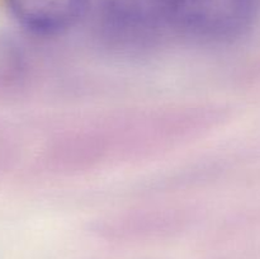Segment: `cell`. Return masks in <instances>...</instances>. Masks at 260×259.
I'll use <instances>...</instances> for the list:
<instances>
[{"instance_id":"obj_1","label":"cell","mask_w":260,"mask_h":259,"mask_svg":"<svg viewBox=\"0 0 260 259\" xmlns=\"http://www.w3.org/2000/svg\"><path fill=\"white\" fill-rule=\"evenodd\" d=\"M256 0H172V29L202 42L222 43L250 28Z\"/></svg>"},{"instance_id":"obj_2","label":"cell","mask_w":260,"mask_h":259,"mask_svg":"<svg viewBox=\"0 0 260 259\" xmlns=\"http://www.w3.org/2000/svg\"><path fill=\"white\" fill-rule=\"evenodd\" d=\"M102 28L112 45L147 47L172 29V0H106Z\"/></svg>"},{"instance_id":"obj_3","label":"cell","mask_w":260,"mask_h":259,"mask_svg":"<svg viewBox=\"0 0 260 259\" xmlns=\"http://www.w3.org/2000/svg\"><path fill=\"white\" fill-rule=\"evenodd\" d=\"M10 15L38 36L66 32L83 17L88 0H5Z\"/></svg>"}]
</instances>
